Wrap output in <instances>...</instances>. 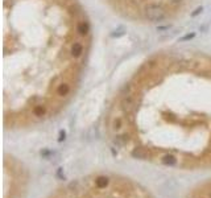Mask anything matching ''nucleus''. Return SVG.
I'll use <instances>...</instances> for the list:
<instances>
[{"label":"nucleus","instance_id":"1","mask_svg":"<svg viewBox=\"0 0 211 198\" xmlns=\"http://www.w3.org/2000/svg\"><path fill=\"white\" fill-rule=\"evenodd\" d=\"M91 49V24L78 0H3L4 123L24 127L73 98Z\"/></svg>","mask_w":211,"mask_h":198},{"label":"nucleus","instance_id":"2","mask_svg":"<svg viewBox=\"0 0 211 198\" xmlns=\"http://www.w3.org/2000/svg\"><path fill=\"white\" fill-rule=\"evenodd\" d=\"M108 127L135 156L211 157V55L172 50L144 61L116 95Z\"/></svg>","mask_w":211,"mask_h":198},{"label":"nucleus","instance_id":"3","mask_svg":"<svg viewBox=\"0 0 211 198\" xmlns=\"http://www.w3.org/2000/svg\"><path fill=\"white\" fill-rule=\"evenodd\" d=\"M115 13L141 24H166L192 11L199 0H104Z\"/></svg>","mask_w":211,"mask_h":198}]
</instances>
